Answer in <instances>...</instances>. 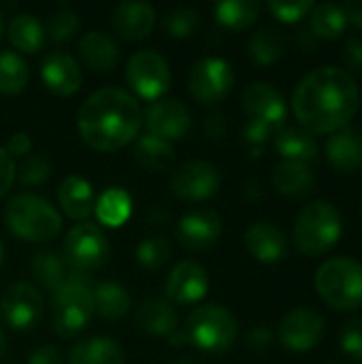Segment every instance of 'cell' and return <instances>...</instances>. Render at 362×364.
I'll list each match as a JSON object with an SVG mask.
<instances>
[{"mask_svg": "<svg viewBox=\"0 0 362 364\" xmlns=\"http://www.w3.org/2000/svg\"><path fill=\"white\" fill-rule=\"evenodd\" d=\"M361 87L352 73L337 66H320L305 75L292 92V111L309 134H333L356 115Z\"/></svg>", "mask_w": 362, "mask_h": 364, "instance_id": "1", "label": "cell"}, {"mask_svg": "<svg viewBox=\"0 0 362 364\" xmlns=\"http://www.w3.org/2000/svg\"><path fill=\"white\" fill-rule=\"evenodd\" d=\"M141 124L143 111L139 100L119 87H102L90 94L77 113L79 136L100 154H113L132 143Z\"/></svg>", "mask_w": 362, "mask_h": 364, "instance_id": "2", "label": "cell"}, {"mask_svg": "<svg viewBox=\"0 0 362 364\" xmlns=\"http://www.w3.org/2000/svg\"><path fill=\"white\" fill-rule=\"evenodd\" d=\"M6 228L26 243H47L62 230V218L49 200L36 194H17L4 207Z\"/></svg>", "mask_w": 362, "mask_h": 364, "instance_id": "3", "label": "cell"}, {"mask_svg": "<svg viewBox=\"0 0 362 364\" xmlns=\"http://www.w3.org/2000/svg\"><path fill=\"white\" fill-rule=\"evenodd\" d=\"M341 232L344 222L339 209L329 200H314L297 215L292 239L305 256H322L339 243Z\"/></svg>", "mask_w": 362, "mask_h": 364, "instance_id": "4", "label": "cell"}, {"mask_svg": "<svg viewBox=\"0 0 362 364\" xmlns=\"http://www.w3.org/2000/svg\"><path fill=\"white\" fill-rule=\"evenodd\" d=\"M316 292L335 311H354L362 307V264L350 256L329 258L314 277Z\"/></svg>", "mask_w": 362, "mask_h": 364, "instance_id": "5", "label": "cell"}, {"mask_svg": "<svg viewBox=\"0 0 362 364\" xmlns=\"http://www.w3.org/2000/svg\"><path fill=\"white\" fill-rule=\"evenodd\" d=\"M94 316V290L85 273L70 271L60 290L51 294V326L68 339L81 333Z\"/></svg>", "mask_w": 362, "mask_h": 364, "instance_id": "6", "label": "cell"}, {"mask_svg": "<svg viewBox=\"0 0 362 364\" xmlns=\"http://www.w3.org/2000/svg\"><path fill=\"white\" fill-rule=\"evenodd\" d=\"M181 331L194 348L207 354H224L235 346L239 324L226 307L201 305L190 311Z\"/></svg>", "mask_w": 362, "mask_h": 364, "instance_id": "7", "label": "cell"}, {"mask_svg": "<svg viewBox=\"0 0 362 364\" xmlns=\"http://www.w3.org/2000/svg\"><path fill=\"white\" fill-rule=\"evenodd\" d=\"M109 241L105 232L90 222H81L70 228L64 241V260L70 271L85 273L100 269L109 258Z\"/></svg>", "mask_w": 362, "mask_h": 364, "instance_id": "8", "label": "cell"}, {"mask_svg": "<svg viewBox=\"0 0 362 364\" xmlns=\"http://www.w3.org/2000/svg\"><path fill=\"white\" fill-rule=\"evenodd\" d=\"M128 85L143 100H160L171 87V68L169 62L154 49L137 51L126 64Z\"/></svg>", "mask_w": 362, "mask_h": 364, "instance_id": "9", "label": "cell"}, {"mask_svg": "<svg viewBox=\"0 0 362 364\" xmlns=\"http://www.w3.org/2000/svg\"><path fill=\"white\" fill-rule=\"evenodd\" d=\"M233 85L235 73L224 58H203L201 62L194 64L188 77L190 94L203 105L220 102L230 94Z\"/></svg>", "mask_w": 362, "mask_h": 364, "instance_id": "10", "label": "cell"}, {"mask_svg": "<svg viewBox=\"0 0 362 364\" xmlns=\"http://www.w3.org/2000/svg\"><path fill=\"white\" fill-rule=\"evenodd\" d=\"M220 171L205 160L183 162L171 177V190L177 198L188 203H201L211 198L220 190Z\"/></svg>", "mask_w": 362, "mask_h": 364, "instance_id": "11", "label": "cell"}, {"mask_svg": "<svg viewBox=\"0 0 362 364\" xmlns=\"http://www.w3.org/2000/svg\"><path fill=\"white\" fill-rule=\"evenodd\" d=\"M324 331H326V322L318 311L309 307H299L282 318L277 337L282 346L292 352H309L322 341Z\"/></svg>", "mask_w": 362, "mask_h": 364, "instance_id": "12", "label": "cell"}, {"mask_svg": "<svg viewBox=\"0 0 362 364\" xmlns=\"http://www.w3.org/2000/svg\"><path fill=\"white\" fill-rule=\"evenodd\" d=\"M43 314V296L41 292L26 282L11 284L0 301V316L4 324L13 331L32 328Z\"/></svg>", "mask_w": 362, "mask_h": 364, "instance_id": "13", "label": "cell"}, {"mask_svg": "<svg viewBox=\"0 0 362 364\" xmlns=\"http://www.w3.org/2000/svg\"><path fill=\"white\" fill-rule=\"evenodd\" d=\"M143 124L147 128V134H154L158 139L173 143L188 134L192 126V115L181 100L162 98L147 107L143 115Z\"/></svg>", "mask_w": 362, "mask_h": 364, "instance_id": "14", "label": "cell"}, {"mask_svg": "<svg viewBox=\"0 0 362 364\" xmlns=\"http://www.w3.org/2000/svg\"><path fill=\"white\" fill-rule=\"evenodd\" d=\"M164 292L171 305H194L209 292V275L203 264L194 260H181L169 273Z\"/></svg>", "mask_w": 362, "mask_h": 364, "instance_id": "15", "label": "cell"}, {"mask_svg": "<svg viewBox=\"0 0 362 364\" xmlns=\"http://www.w3.org/2000/svg\"><path fill=\"white\" fill-rule=\"evenodd\" d=\"M241 105H243V111L250 122L269 124L277 130L282 128L286 113H288L284 96L267 81L250 83L243 92Z\"/></svg>", "mask_w": 362, "mask_h": 364, "instance_id": "16", "label": "cell"}, {"mask_svg": "<svg viewBox=\"0 0 362 364\" xmlns=\"http://www.w3.org/2000/svg\"><path fill=\"white\" fill-rule=\"evenodd\" d=\"M222 235V220L213 209H194L186 213L175 228L177 243L190 252L211 247Z\"/></svg>", "mask_w": 362, "mask_h": 364, "instance_id": "17", "label": "cell"}, {"mask_svg": "<svg viewBox=\"0 0 362 364\" xmlns=\"http://www.w3.org/2000/svg\"><path fill=\"white\" fill-rule=\"evenodd\" d=\"M41 79L45 87L55 96H73L83 81V73L77 60L66 51H51L41 64Z\"/></svg>", "mask_w": 362, "mask_h": 364, "instance_id": "18", "label": "cell"}, {"mask_svg": "<svg viewBox=\"0 0 362 364\" xmlns=\"http://www.w3.org/2000/svg\"><path fill=\"white\" fill-rule=\"evenodd\" d=\"M154 26H156V11L147 2H122L111 13V28L126 43H137L147 38Z\"/></svg>", "mask_w": 362, "mask_h": 364, "instance_id": "19", "label": "cell"}, {"mask_svg": "<svg viewBox=\"0 0 362 364\" xmlns=\"http://www.w3.org/2000/svg\"><path fill=\"white\" fill-rule=\"evenodd\" d=\"M329 164L339 173H354L362 166V130L346 126L333 132L324 145Z\"/></svg>", "mask_w": 362, "mask_h": 364, "instance_id": "20", "label": "cell"}, {"mask_svg": "<svg viewBox=\"0 0 362 364\" xmlns=\"http://www.w3.org/2000/svg\"><path fill=\"white\" fill-rule=\"evenodd\" d=\"M245 250L262 264H273L280 262L286 256V237L284 232L269 224V222H256L245 230Z\"/></svg>", "mask_w": 362, "mask_h": 364, "instance_id": "21", "label": "cell"}, {"mask_svg": "<svg viewBox=\"0 0 362 364\" xmlns=\"http://www.w3.org/2000/svg\"><path fill=\"white\" fill-rule=\"evenodd\" d=\"M271 181L280 194L288 198H305L316 186V173L307 162L284 160L273 168Z\"/></svg>", "mask_w": 362, "mask_h": 364, "instance_id": "22", "label": "cell"}, {"mask_svg": "<svg viewBox=\"0 0 362 364\" xmlns=\"http://www.w3.org/2000/svg\"><path fill=\"white\" fill-rule=\"evenodd\" d=\"M134 322L141 331L156 337H171L179 328V316L164 299H147L139 305Z\"/></svg>", "mask_w": 362, "mask_h": 364, "instance_id": "23", "label": "cell"}, {"mask_svg": "<svg viewBox=\"0 0 362 364\" xmlns=\"http://www.w3.org/2000/svg\"><path fill=\"white\" fill-rule=\"evenodd\" d=\"M58 203L70 220H77V222L87 220L96 205L92 183L79 175L66 177L58 188Z\"/></svg>", "mask_w": 362, "mask_h": 364, "instance_id": "24", "label": "cell"}, {"mask_svg": "<svg viewBox=\"0 0 362 364\" xmlns=\"http://www.w3.org/2000/svg\"><path fill=\"white\" fill-rule=\"evenodd\" d=\"M79 53L85 66L94 73H109L117 66L119 51L115 41L98 30H92L81 36L79 41Z\"/></svg>", "mask_w": 362, "mask_h": 364, "instance_id": "25", "label": "cell"}, {"mask_svg": "<svg viewBox=\"0 0 362 364\" xmlns=\"http://www.w3.org/2000/svg\"><path fill=\"white\" fill-rule=\"evenodd\" d=\"M68 364H124V352L109 337H92L73 346Z\"/></svg>", "mask_w": 362, "mask_h": 364, "instance_id": "26", "label": "cell"}, {"mask_svg": "<svg viewBox=\"0 0 362 364\" xmlns=\"http://www.w3.org/2000/svg\"><path fill=\"white\" fill-rule=\"evenodd\" d=\"M275 149L284 160H292V162H312L318 156V145L314 134H309L303 128H282L275 134Z\"/></svg>", "mask_w": 362, "mask_h": 364, "instance_id": "27", "label": "cell"}, {"mask_svg": "<svg viewBox=\"0 0 362 364\" xmlns=\"http://www.w3.org/2000/svg\"><path fill=\"white\" fill-rule=\"evenodd\" d=\"M134 158L145 171L162 173V171H169L173 166L175 147H173V143H169L164 139H158L154 134H143V136L137 139Z\"/></svg>", "mask_w": 362, "mask_h": 364, "instance_id": "28", "label": "cell"}, {"mask_svg": "<svg viewBox=\"0 0 362 364\" xmlns=\"http://www.w3.org/2000/svg\"><path fill=\"white\" fill-rule=\"evenodd\" d=\"M130 309V294L115 282H102L94 286V314L102 320L115 322Z\"/></svg>", "mask_w": 362, "mask_h": 364, "instance_id": "29", "label": "cell"}, {"mask_svg": "<svg viewBox=\"0 0 362 364\" xmlns=\"http://www.w3.org/2000/svg\"><path fill=\"white\" fill-rule=\"evenodd\" d=\"M6 36L11 41V45L23 53H36L43 45H45V28L43 23L30 15V13H19L11 19Z\"/></svg>", "mask_w": 362, "mask_h": 364, "instance_id": "30", "label": "cell"}, {"mask_svg": "<svg viewBox=\"0 0 362 364\" xmlns=\"http://www.w3.org/2000/svg\"><path fill=\"white\" fill-rule=\"evenodd\" d=\"M32 275L45 290H49L53 294L68 279L70 267L55 252H38L32 258Z\"/></svg>", "mask_w": 362, "mask_h": 364, "instance_id": "31", "label": "cell"}, {"mask_svg": "<svg viewBox=\"0 0 362 364\" xmlns=\"http://www.w3.org/2000/svg\"><path fill=\"white\" fill-rule=\"evenodd\" d=\"M215 21L228 30H245L256 23L260 4L256 0H222L213 6Z\"/></svg>", "mask_w": 362, "mask_h": 364, "instance_id": "32", "label": "cell"}, {"mask_svg": "<svg viewBox=\"0 0 362 364\" xmlns=\"http://www.w3.org/2000/svg\"><path fill=\"white\" fill-rule=\"evenodd\" d=\"M346 28H348V21H346V15L339 4H333V2L314 4V9L309 13V30L318 41L320 38L333 41V38L341 36Z\"/></svg>", "mask_w": 362, "mask_h": 364, "instance_id": "33", "label": "cell"}, {"mask_svg": "<svg viewBox=\"0 0 362 364\" xmlns=\"http://www.w3.org/2000/svg\"><path fill=\"white\" fill-rule=\"evenodd\" d=\"M284 49H286L284 34L273 26H262L250 38V55L258 66L275 64L284 55Z\"/></svg>", "mask_w": 362, "mask_h": 364, "instance_id": "34", "label": "cell"}, {"mask_svg": "<svg viewBox=\"0 0 362 364\" xmlns=\"http://www.w3.org/2000/svg\"><path fill=\"white\" fill-rule=\"evenodd\" d=\"M96 207V215L98 220L109 226V228H117L122 226L128 218H130V211H132V200L128 196V192H124L122 188H111L107 190L98 203L94 205Z\"/></svg>", "mask_w": 362, "mask_h": 364, "instance_id": "35", "label": "cell"}, {"mask_svg": "<svg viewBox=\"0 0 362 364\" xmlns=\"http://www.w3.org/2000/svg\"><path fill=\"white\" fill-rule=\"evenodd\" d=\"M30 70L26 60L15 51H0V94L15 96L26 90Z\"/></svg>", "mask_w": 362, "mask_h": 364, "instance_id": "36", "label": "cell"}, {"mask_svg": "<svg viewBox=\"0 0 362 364\" xmlns=\"http://www.w3.org/2000/svg\"><path fill=\"white\" fill-rule=\"evenodd\" d=\"M134 254L145 271H160L171 256V243L164 237H147L137 245Z\"/></svg>", "mask_w": 362, "mask_h": 364, "instance_id": "37", "label": "cell"}, {"mask_svg": "<svg viewBox=\"0 0 362 364\" xmlns=\"http://www.w3.org/2000/svg\"><path fill=\"white\" fill-rule=\"evenodd\" d=\"M201 26V13L196 9H173L164 15V30L173 38H188Z\"/></svg>", "mask_w": 362, "mask_h": 364, "instance_id": "38", "label": "cell"}, {"mask_svg": "<svg viewBox=\"0 0 362 364\" xmlns=\"http://www.w3.org/2000/svg\"><path fill=\"white\" fill-rule=\"evenodd\" d=\"M49 173H51V162L43 154H30L19 164L17 177L23 186H41L47 181Z\"/></svg>", "mask_w": 362, "mask_h": 364, "instance_id": "39", "label": "cell"}, {"mask_svg": "<svg viewBox=\"0 0 362 364\" xmlns=\"http://www.w3.org/2000/svg\"><path fill=\"white\" fill-rule=\"evenodd\" d=\"M77 30H79V17H77V13H73V11H55L47 19L45 34H49V38L53 43H64V41L73 38Z\"/></svg>", "mask_w": 362, "mask_h": 364, "instance_id": "40", "label": "cell"}, {"mask_svg": "<svg viewBox=\"0 0 362 364\" xmlns=\"http://www.w3.org/2000/svg\"><path fill=\"white\" fill-rule=\"evenodd\" d=\"M267 9L280 21H284V23H297V21H301L303 17H307L312 13L314 2H309V0H297V2L271 0V2H267Z\"/></svg>", "mask_w": 362, "mask_h": 364, "instance_id": "41", "label": "cell"}, {"mask_svg": "<svg viewBox=\"0 0 362 364\" xmlns=\"http://www.w3.org/2000/svg\"><path fill=\"white\" fill-rule=\"evenodd\" d=\"M341 350L346 356L362 363V318H352L341 331Z\"/></svg>", "mask_w": 362, "mask_h": 364, "instance_id": "42", "label": "cell"}, {"mask_svg": "<svg viewBox=\"0 0 362 364\" xmlns=\"http://www.w3.org/2000/svg\"><path fill=\"white\" fill-rule=\"evenodd\" d=\"M280 130H282V128H280ZM280 130L273 128V126H269V124H260V122H250V119H247V124H245V128H243V141H245V145L252 149V156H260L262 145H265L271 136H275Z\"/></svg>", "mask_w": 362, "mask_h": 364, "instance_id": "43", "label": "cell"}, {"mask_svg": "<svg viewBox=\"0 0 362 364\" xmlns=\"http://www.w3.org/2000/svg\"><path fill=\"white\" fill-rule=\"evenodd\" d=\"M15 177H17V166H15V162H13V158L6 154V149L0 147V198L11 190Z\"/></svg>", "mask_w": 362, "mask_h": 364, "instance_id": "44", "label": "cell"}, {"mask_svg": "<svg viewBox=\"0 0 362 364\" xmlns=\"http://www.w3.org/2000/svg\"><path fill=\"white\" fill-rule=\"evenodd\" d=\"M30 149H32V139L26 132H15L6 143V154L11 158H26L30 156Z\"/></svg>", "mask_w": 362, "mask_h": 364, "instance_id": "45", "label": "cell"}, {"mask_svg": "<svg viewBox=\"0 0 362 364\" xmlns=\"http://www.w3.org/2000/svg\"><path fill=\"white\" fill-rule=\"evenodd\" d=\"M344 62L350 68H362V38L350 36L344 45Z\"/></svg>", "mask_w": 362, "mask_h": 364, "instance_id": "46", "label": "cell"}, {"mask_svg": "<svg viewBox=\"0 0 362 364\" xmlns=\"http://www.w3.org/2000/svg\"><path fill=\"white\" fill-rule=\"evenodd\" d=\"M28 364H62V354L53 346H43L30 354Z\"/></svg>", "mask_w": 362, "mask_h": 364, "instance_id": "47", "label": "cell"}, {"mask_svg": "<svg viewBox=\"0 0 362 364\" xmlns=\"http://www.w3.org/2000/svg\"><path fill=\"white\" fill-rule=\"evenodd\" d=\"M273 343V333L267 326H256L247 333V346L254 350H265Z\"/></svg>", "mask_w": 362, "mask_h": 364, "instance_id": "48", "label": "cell"}, {"mask_svg": "<svg viewBox=\"0 0 362 364\" xmlns=\"http://www.w3.org/2000/svg\"><path fill=\"white\" fill-rule=\"evenodd\" d=\"M205 134L213 141L222 139L226 134V117L222 113H213L207 122H205Z\"/></svg>", "mask_w": 362, "mask_h": 364, "instance_id": "49", "label": "cell"}, {"mask_svg": "<svg viewBox=\"0 0 362 364\" xmlns=\"http://www.w3.org/2000/svg\"><path fill=\"white\" fill-rule=\"evenodd\" d=\"M341 11H344L348 23L362 28V0H352V2L341 4Z\"/></svg>", "mask_w": 362, "mask_h": 364, "instance_id": "50", "label": "cell"}, {"mask_svg": "<svg viewBox=\"0 0 362 364\" xmlns=\"http://www.w3.org/2000/svg\"><path fill=\"white\" fill-rule=\"evenodd\" d=\"M188 343V339H186V335H183V331H181V326L169 337V346L171 348H179V346H186Z\"/></svg>", "mask_w": 362, "mask_h": 364, "instance_id": "51", "label": "cell"}, {"mask_svg": "<svg viewBox=\"0 0 362 364\" xmlns=\"http://www.w3.org/2000/svg\"><path fill=\"white\" fill-rule=\"evenodd\" d=\"M4 350H6V339H4V335H2V331H0V358H2V354H4Z\"/></svg>", "mask_w": 362, "mask_h": 364, "instance_id": "52", "label": "cell"}, {"mask_svg": "<svg viewBox=\"0 0 362 364\" xmlns=\"http://www.w3.org/2000/svg\"><path fill=\"white\" fill-rule=\"evenodd\" d=\"M171 364H196L192 358H179V360H175V363Z\"/></svg>", "mask_w": 362, "mask_h": 364, "instance_id": "53", "label": "cell"}, {"mask_svg": "<svg viewBox=\"0 0 362 364\" xmlns=\"http://www.w3.org/2000/svg\"><path fill=\"white\" fill-rule=\"evenodd\" d=\"M2 260H4V247H2V243H0V267H2Z\"/></svg>", "mask_w": 362, "mask_h": 364, "instance_id": "54", "label": "cell"}, {"mask_svg": "<svg viewBox=\"0 0 362 364\" xmlns=\"http://www.w3.org/2000/svg\"><path fill=\"white\" fill-rule=\"evenodd\" d=\"M0 36H2V17H0Z\"/></svg>", "mask_w": 362, "mask_h": 364, "instance_id": "55", "label": "cell"}, {"mask_svg": "<svg viewBox=\"0 0 362 364\" xmlns=\"http://www.w3.org/2000/svg\"><path fill=\"white\" fill-rule=\"evenodd\" d=\"M361 213H362V200H361Z\"/></svg>", "mask_w": 362, "mask_h": 364, "instance_id": "56", "label": "cell"}]
</instances>
